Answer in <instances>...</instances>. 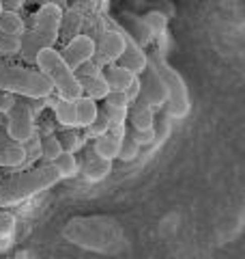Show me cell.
Here are the masks:
<instances>
[{
  "mask_svg": "<svg viewBox=\"0 0 245 259\" xmlns=\"http://www.w3.org/2000/svg\"><path fill=\"white\" fill-rule=\"evenodd\" d=\"M60 182L58 173L52 164H43L37 168H30L26 173L0 180V209H9L24 203L26 199L50 190L52 186Z\"/></svg>",
  "mask_w": 245,
  "mask_h": 259,
  "instance_id": "cell-1",
  "label": "cell"
},
{
  "mask_svg": "<svg viewBox=\"0 0 245 259\" xmlns=\"http://www.w3.org/2000/svg\"><path fill=\"white\" fill-rule=\"evenodd\" d=\"M60 22H63V11L54 5L43 3L39 11L32 15L30 28H24L20 35V54L24 56L26 63H35L37 54L43 48H54L56 39L60 35Z\"/></svg>",
  "mask_w": 245,
  "mask_h": 259,
  "instance_id": "cell-2",
  "label": "cell"
},
{
  "mask_svg": "<svg viewBox=\"0 0 245 259\" xmlns=\"http://www.w3.org/2000/svg\"><path fill=\"white\" fill-rule=\"evenodd\" d=\"M35 65L39 67V74L50 82L52 91H56L58 100L76 102L78 97H82V87H80L78 74L63 61V56L56 48H43V50L37 54Z\"/></svg>",
  "mask_w": 245,
  "mask_h": 259,
  "instance_id": "cell-3",
  "label": "cell"
},
{
  "mask_svg": "<svg viewBox=\"0 0 245 259\" xmlns=\"http://www.w3.org/2000/svg\"><path fill=\"white\" fill-rule=\"evenodd\" d=\"M0 91L22 95L28 100H47L54 93L50 82L39 71L9 65L5 61H0Z\"/></svg>",
  "mask_w": 245,
  "mask_h": 259,
  "instance_id": "cell-4",
  "label": "cell"
},
{
  "mask_svg": "<svg viewBox=\"0 0 245 259\" xmlns=\"http://www.w3.org/2000/svg\"><path fill=\"white\" fill-rule=\"evenodd\" d=\"M149 67L155 69L163 84H166V93H168V102H166V112L170 119H185L192 110V100H190V91L183 76L170 65L163 56L159 54H149Z\"/></svg>",
  "mask_w": 245,
  "mask_h": 259,
  "instance_id": "cell-5",
  "label": "cell"
},
{
  "mask_svg": "<svg viewBox=\"0 0 245 259\" xmlns=\"http://www.w3.org/2000/svg\"><path fill=\"white\" fill-rule=\"evenodd\" d=\"M7 136L20 145H26L35 136V119L24 100H18L7 112Z\"/></svg>",
  "mask_w": 245,
  "mask_h": 259,
  "instance_id": "cell-6",
  "label": "cell"
},
{
  "mask_svg": "<svg viewBox=\"0 0 245 259\" xmlns=\"http://www.w3.org/2000/svg\"><path fill=\"white\" fill-rule=\"evenodd\" d=\"M140 93H138V100L144 102L149 108L153 110H159L166 106L168 102V93H166V84H163V80L155 74V69H151L149 65H146V69L142 71L140 76Z\"/></svg>",
  "mask_w": 245,
  "mask_h": 259,
  "instance_id": "cell-7",
  "label": "cell"
},
{
  "mask_svg": "<svg viewBox=\"0 0 245 259\" xmlns=\"http://www.w3.org/2000/svg\"><path fill=\"white\" fill-rule=\"evenodd\" d=\"M58 52L63 56V61L67 63L73 71H80L86 63H91L93 56L97 54L95 52V39L86 37V35H78Z\"/></svg>",
  "mask_w": 245,
  "mask_h": 259,
  "instance_id": "cell-8",
  "label": "cell"
},
{
  "mask_svg": "<svg viewBox=\"0 0 245 259\" xmlns=\"http://www.w3.org/2000/svg\"><path fill=\"white\" fill-rule=\"evenodd\" d=\"M103 78L112 93H127L129 102L138 100L140 80H138V76H134L132 71H127L125 67H120V65H110V67L103 71Z\"/></svg>",
  "mask_w": 245,
  "mask_h": 259,
  "instance_id": "cell-9",
  "label": "cell"
},
{
  "mask_svg": "<svg viewBox=\"0 0 245 259\" xmlns=\"http://www.w3.org/2000/svg\"><path fill=\"white\" fill-rule=\"evenodd\" d=\"M122 35H125V32H122ZM118 65L125 67L127 71H132L134 76H140L146 69V65H149V54H146L144 48L138 46L132 37L125 35V50H122V54H120Z\"/></svg>",
  "mask_w": 245,
  "mask_h": 259,
  "instance_id": "cell-10",
  "label": "cell"
},
{
  "mask_svg": "<svg viewBox=\"0 0 245 259\" xmlns=\"http://www.w3.org/2000/svg\"><path fill=\"white\" fill-rule=\"evenodd\" d=\"M122 136H125V127H112V130H108L105 134H101V136H97V139H95L93 151L99 158L114 162V160L118 158Z\"/></svg>",
  "mask_w": 245,
  "mask_h": 259,
  "instance_id": "cell-11",
  "label": "cell"
},
{
  "mask_svg": "<svg viewBox=\"0 0 245 259\" xmlns=\"http://www.w3.org/2000/svg\"><path fill=\"white\" fill-rule=\"evenodd\" d=\"M80 171L84 173L86 182L97 184V182L105 180V177L112 173V162L99 158V156H97V153L93 151V147H86V151H84V162H80Z\"/></svg>",
  "mask_w": 245,
  "mask_h": 259,
  "instance_id": "cell-12",
  "label": "cell"
},
{
  "mask_svg": "<svg viewBox=\"0 0 245 259\" xmlns=\"http://www.w3.org/2000/svg\"><path fill=\"white\" fill-rule=\"evenodd\" d=\"M122 50H125V35H122V30H105L99 41H95V52H99L108 61H118Z\"/></svg>",
  "mask_w": 245,
  "mask_h": 259,
  "instance_id": "cell-13",
  "label": "cell"
},
{
  "mask_svg": "<svg viewBox=\"0 0 245 259\" xmlns=\"http://www.w3.org/2000/svg\"><path fill=\"white\" fill-rule=\"evenodd\" d=\"M78 80H80V87H82V95L91 97L95 102L105 100V95L110 93L108 82H105L101 71L99 74H78Z\"/></svg>",
  "mask_w": 245,
  "mask_h": 259,
  "instance_id": "cell-14",
  "label": "cell"
},
{
  "mask_svg": "<svg viewBox=\"0 0 245 259\" xmlns=\"http://www.w3.org/2000/svg\"><path fill=\"white\" fill-rule=\"evenodd\" d=\"M127 119L132 121L134 130H153V125H155V110L146 106L144 102L136 100V102L129 104Z\"/></svg>",
  "mask_w": 245,
  "mask_h": 259,
  "instance_id": "cell-15",
  "label": "cell"
},
{
  "mask_svg": "<svg viewBox=\"0 0 245 259\" xmlns=\"http://www.w3.org/2000/svg\"><path fill=\"white\" fill-rule=\"evenodd\" d=\"M26 162V149L24 145L15 141H5L0 143V168H15Z\"/></svg>",
  "mask_w": 245,
  "mask_h": 259,
  "instance_id": "cell-16",
  "label": "cell"
},
{
  "mask_svg": "<svg viewBox=\"0 0 245 259\" xmlns=\"http://www.w3.org/2000/svg\"><path fill=\"white\" fill-rule=\"evenodd\" d=\"M73 106H76V125L78 130H86L88 125L93 123L99 115V106H97V102L91 100V97H78L76 102H73Z\"/></svg>",
  "mask_w": 245,
  "mask_h": 259,
  "instance_id": "cell-17",
  "label": "cell"
},
{
  "mask_svg": "<svg viewBox=\"0 0 245 259\" xmlns=\"http://www.w3.org/2000/svg\"><path fill=\"white\" fill-rule=\"evenodd\" d=\"M54 171L58 173L60 180H71V177H76L80 173V160L76 158V153H60L58 158L52 162Z\"/></svg>",
  "mask_w": 245,
  "mask_h": 259,
  "instance_id": "cell-18",
  "label": "cell"
},
{
  "mask_svg": "<svg viewBox=\"0 0 245 259\" xmlns=\"http://www.w3.org/2000/svg\"><path fill=\"white\" fill-rule=\"evenodd\" d=\"M125 22L132 24V28H127V30H122V32L132 37L138 46H142V48H144V46H149V44L153 41L151 30L146 28V24H144L142 18H136V15H125Z\"/></svg>",
  "mask_w": 245,
  "mask_h": 259,
  "instance_id": "cell-19",
  "label": "cell"
},
{
  "mask_svg": "<svg viewBox=\"0 0 245 259\" xmlns=\"http://www.w3.org/2000/svg\"><path fill=\"white\" fill-rule=\"evenodd\" d=\"M24 28H26V24L24 20L20 18L18 11H5L0 13V32L3 35H11V37H20Z\"/></svg>",
  "mask_w": 245,
  "mask_h": 259,
  "instance_id": "cell-20",
  "label": "cell"
},
{
  "mask_svg": "<svg viewBox=\"0 0 245 259\" xmlns=\"http://www.w3.org/2000/svg\"><path fill=\"white\" fill-rule=\"evenodd\" d=\"M54 117H56V121H58L63 127L78 130V125H76V106H73V102L56 100V104H54Z\"/></svg>",
  "mask_w": 245,
  "mask_h": 259,
  "instance_id": "cell-21",
  "label": "cell"
},
{
  "mask_svg": "<svg viewBox=\"0 0 245 259\" xmlns=\"http://www.w3.org/2000/svg\"><path fill=\"white\" fill-rule=\"evenodd\" d=\"M58 143H60V149L65 153H78L82 149L84 139H82V134L78 130H65V132L58 136Z\"/></svg>",
  "mask_w": 245,
  "mask_h": 259,
  "instance_id": "cell-22",
  "label": "cell"
},
{
  "mask_svg": "<svg viewBox=\"0 0 245 259\" xmlns=\"http://www.w3.org/2000/svg\"><path fill=\"white\" fill-rule=\"evenodd\" d=\"M142 20H144V24H146V28L151 30V37H153V39L163 37V32H166L168 22H166V18H163V15H161L159 11H151V13H146Z\"/></svg>",
  "mask_w": 245,
  "mask_h": 259,
  "instance_id": "cell-23",
  "label": "cell"
},
{
  "mask_svg": "<svg viewBox=\"0 0 245 259\" xmlns=\"http://www.w3.org/2000/svg\"><path fill=\"white\" fill-rule=\"evenodd\" d=\"M63 153V149H60V143H58V136H54V134H50V136H45L43 141H41V156H43L47 162H52L58 158Z\"/></svg>",
  "mask_w": 245,
  "mask_h": 259,
  "instance_id": "cell-24",
  "label": "cell"
},
{
  "mask_svg": "<svg viewBox=\"0 0 245 259\" xmlns=\"http://www.w3.org/2000/svg\"><path fill=\"white\" fill-rule=\"evenodd\" d=\"M138 153H140V147H138V143H136L129 134H125V136H122L120 151H118V158H116V160H122V162H134V160L138 158Z\"/></svg>",
  "mask_w": 245,
  "mask_h": 259,
  "instance_id": "cell-25",
  "label": "cell"
},
{
  "mask_svg": "<svg viewBox=\"0 0 245 259\" xmlns=\"http://www.w3.org/2000/svg\"><path fill=\"white\" fill-rule=\"evenodd\" d=\"M127 110L129 108H110V106H105L103 115H105V121H108V130H112V127H125Z\"/></svg>",
  "mask_w": 245,
  "mask_h": 259,
  "instance_id": "cell-26",
  "label": "cell"
},
{
  "mask_svg": "<svg viewBox=\"0 0 245 259\" xmlns=\"http://www.w3.org/2000/svg\"><path fill=\"white\" fill-rule=\"evenodd\" d=\"M15 225H18V218H15L9 209H0V238L11 236L15 231Z\"/></svg>",
  "mask_w": 245,
  "mask_h": 259,
  "instance_id": "cell-27",
  "label": "cell"
},
{
  "mask_svg": "<svg viewBox=\"0 0 245 259\" xmlns=\"http://www.w3.org/2000/svg\"><path fill=\"white\" fill-rule=\"evenodd\" d=\"M105 132H108V121H105V115L99 110L97 119L86 127V136H88V139H97V136H101V134H105Z\"/></svg>",
  "mask_w": 245,
  "mask_h": 259,
  "instance_id": "cell-28",
  "label": "cell"
},
{
  "mask_svg": "<svg viewBox=\"0 0 245 259\" xmlns=\"http://www.w3.org/2000/svg\"><path fill=\"white\" fill-rule=\"evenodd\" d=\"M129 136L138 143V147H149L155 143V130H132Z\"/></svg>",
  "mask_w": 245,
  "mask_h": 259,
  "instance_id": "cell-29",
  "label": "cell"
},
{
  "mask_svg": "<svg viewBox=\"0 0 245 259\" xmlns=\"http://www.w3.org/2000/svg\"><path fill=\"white\" fill-rule=\"evenodd\" d=\"M0 52L18 54L20 52V37H11V35H3V32H0Z\"/></svg>",
  "mask_w": 245,
  "mask_h": 259,
  "instance_id": "cell-30",
  "label": "cell"
},
{
  "mask_svg": "<svg viewBox=\"0 0 245 259\" xmlns=\"http://www.w3.org/2000/svg\"><path fill=\"white\" fill-rule=\"evenodd\" d=\"M105 106H110V108H129V97H127V93H108L105 95Z\"/></svg>",
  "mask_w": 245,
  "mask_h": 259,
  "instance_id": "cell-31",
  "label": "cell"
},
{
  "mask_svg": "<svg viewBox=\"0 0 245 259\" xmlns=\"http://www.w3.org/2000/svg\"><path fill=\"white\" fill-rule=\"evenodd\" d=\"M15 102H18V97H15V95L0 91V115L7 117V112H9L15 106Z\"/></svg>",
  "mask_w": 245,
  "mask_h": 259,
  "instance_id": "cell-32",
  "label": "cell"
},
{
  "mask_svg": "<svg viewBox=\"0 0 245 259\" xmlns=\"http://www.w3.org/2000/svg\"><path fill=\"white\" fill-rule=\"evenodd\" d=\"M5 11H20L24 7V0H0Z\"/></svg>",
  "mask_w": 245,
  "mask_h": 259,
  "instance_id": "cell-33",
  "label": "cell"
},
{
  "mask_svg": "<svg viewBox=\"0 0 245 259\" xmlns=\"http://www.w3.org/2000/svg\"><path fill=\"white\" fill-rule=\"evenodd\" d=\"M0 13H3V5H0Z\"/></svg>",
  "mask_w": 245,
  "mask_h": 259,
  "instance_id": "cell-34",
  "label": "cell"
},
{
  "mask_svg": "<svg viewBox=\"0 0 245 259\" xmlns=\"http://www.w3.org/2000/svg\"><path fill=\"white\" fill-rule=\"evenodd\" d=\"M0 180H3V173H0Z\"/></svg>",
  "mask_w": 245,
  "mask_h": 259,
  "instance_id": "cell-35",
  "label": "cell"
}]
</instances>
